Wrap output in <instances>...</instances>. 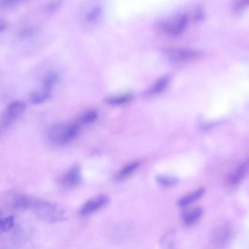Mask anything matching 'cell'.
<instances>
[{
	"mask_svg": "<svg viewBox=\"0 0 249 249\" xmlns=\"http://www.w3.org/2000/svg\"><path fill=\"white\" fill-rule=\"evenodd\" d=\"M34 32V30L32 27L25 28L19 33L18 36L20 38H25L32 35Z\"/></svg>",
	"mask_w": 249,
	"mask_h": 249,
	"instance_id": "26",
	"label": "cell"
},
{
	"mask_svg": "<svg viewBox=\"0 0 249 249\" xmlns=\"http://www.w3.org/2000/svg\"><path fill=\"white\" fill-rule=\"evenodd\" d=\"M169 82L167 76H162L158 79L146 91L147 95H155L163 91Z\"/></svg>",
	"mask_w": 249,
	"mask_h": 249,
	"instance_id": "16",
	"label": "cell"
},
{
	"mask_svg": "<svg viewBox=\"0 0 249 249\" xmlns=\"http://www.w3.org/2000/svg\"><path fill=\"white\" fill-rule=\"evenodd\" d=\"M6 28V24L4 22H0V32L4 30Z\"/></svg>",
	"mask_w": 249,
	"mask_h": 249,
	"instance_id": "27",
	"label": "cell"
},
{
	"mask_svg": "<svg viewBox=\"0 0 249 249\" xmlns=\"http://www.w3.org/2000/svg\"><path fill=\"white\" fill-rule=\"evenodd\" d=\"M132 95L126 93L106 98L104 101L106 103L112 106H119L129 102L132 99Z\"/></svg>",
	"mask_w": 249,
	"mask_h": 249,
	"instance_id": "15",
	"label": "cell"
},
{
	"mask_svg": "<svg viewBox=\"0 0 249 249\" xmlns=\"http://www.w3.org/2000/svg\"><path fill=\"white\" fill-rule=\"evenodd\" d=\"M82 176L81 169L78 165L71 167L61 179V184L65 188H72L79 184Z\"/></svg>",
	"mask_w": 249,
	"mask_h": 249,
	"instance_id": "8",
	"label": "cell"
},
{
	"mask_svg": "<svg viewBox=\"0 0 249 249\" xmlns=\"http://www.w3.org/2000/svg\"><path fill=\"white\" fill-rule=\"evenodd\" d=\"M168 59L177 62H185L194 60L201 54L195 50L184 48H173L168 50L166 53Z\"/></svg>",
	"mask_w": 249,
	"mask_h": 249,
	"instance_id": "7",
	"label": "cell"
},
{
	"mask_svg": "<svg viewBox=\"0 0 249 249\" xmlns=\"http://www.w3.org/2000/svg\"><path fill=\"white\" fill-rule=\"evenodd\" d=\"M109 202L108 197L100 194L87 200L81 207L79 213L83 216L90 215L105 207Z\"/></svg>",
	"mask_w": 249,
	"mask_h": 249,
	"instance_id": "6",
	"label": "cell"
},
{
	"mask_svg": "<svg viewBox=\"0 0 249 249\" xmlns=\"http://www.w3.org/2000/svg\"><path fill=\"white\" fill-rule=\"evenodd\" d=\"M61 5L62 2L61 1L54 0L50 1L45 6V11L49 14H53L60 9Z\"/></svg>",
	"mask_w": 249,
	"mask_h": 249,
	"instance_id": "23",
	"label": "cell"
},
{
	"mask_svg": "<svg viewBox=\"0 0 249 249\" xmlns=\"http://www.w3.org/2000/svg\"><path fill=\"white\" fill-rule=\"evenodd\" d=\"M248 168V162L246 161L241 164L231 174L229 181L232 184H236L240 182L245 177Z\"/></svg>",
	"mask_w": 249,
	"mask_h": 249,
	"instance_id": "14",
	"label": "cell"
},
{
	"mask_svg": "<svg viewBox=\"0 0 249 249\" xmlns=\"http://www.w3.org/2000/svg\"><path fill=\"white\" fill-rule=\"evenodd\" d=\"M41 220L48 223H56L65 220V211L59 205L45 200L36 199L31 210Z\"/></svg>",
	"mask_w": 249,
	"mask_h": 249,
	"instance_id": "1",
	"label": "cell"
},
{
	"mask_svg": "<svg viewBox=\"0 0 249 249\" xmlns=\"http://www.w3.org/2000/svg\"><path fill=\"white\" fill-rule=\"evenodd\" d=\"M140 161H134L123 167L117 173L115 178L117 180H124L132 174L140 166Z\"/></svg>",
	"mask_w": 249,
	"mask_h": 249,
	"instance_id": "12",
	"label": "cell"
},
{
	"mask_svg": "<svg viewBox=\"0 0 249 249\" xmlns=\"http://www.w3.org/2000/svg\"><path fill=\"white\" fill-rule=\"evenodd\" d=\"M27 107L26 104L22 101H16L11 103L6 108L0 118L1 130L12 124Z\"/></svg>",
	"mask_w": 249,
	"mask_h": 249,
	"instance_id": "4",
	"label": "cell"
},
{
	"mask_svg": "<svg viewBox=\"0 0 249 249\" xmlns=\"http://www.w3.org/2000/svg\"><path fill=\"white\" fill-rule=\"evenodd\" d=\"M203 210L201 207H196L184 211L181 214V219L186 226H191L196 223L201 217Z\"/></svg>",
	"mask_w": 249,
	"mask_h": 249,
	"instance_id": "10",
	"label": "cell"
},
{
	"mask_svg": "<svg viewBox=\"0 0 249 249\" xmlns=\"http://www.w3.org/2000/svg\"><path fill=\"white\" fill-rule=\"evenodd\" d=\"M36 199L24 194L15 195L10 201L11 208L17 210H31Z\"/></svg>",
	"mask_w": 249,
	"mask_h": 249,
	"instance_id": "9",
	"label": "cell"
},
{
	"mask_svg": "<svg viewBox=\"0 0 249 249\" xmlns=\"http://www.w3.org/2000/svg\"><path fill=\"white\" fill-rule=\"evenodd\" d=\"M249 0L236 1L232 7V12L236 14L241 13L248 6Z\"/></svg>",
	"mask_w": 249,
	"mask_h": 249,
	"instance_id": "24",
	"label": "cell"
},
{
	"mask_svg": "<svg viewBox=\"0 0 249 249\" xmlns=\"http://www.w3.org/2000/svg\"><path fill=\"white\" fill-rule=\"evenodd\" d=\"M160 245L162 249H173L175 245V235L173 231L166 233L161 237Z\"/></svg>",
	"mask_w": 249,
	"mask_h": 249,
	"instance_id": "17",
	"label": "cell"
},
{
	"mask_svg": "<svg viewBox=\"0 0 249 249\" xmlns=\"http://www.w3.org/2000/svg\"><path fill=\"white\" fill-rule=\"evenodd\" d=\"M14 225V218L8 216L0 218V233L6 232L10 230Z\"/></svg>",
	"mask_w": 249,
	"mask_h": 249,
	"instance_id": "21",
	"label": "cell"
},
{
	"mask_svg": "<svg viewBox=\"0 0 249 249\" xmlns=\"http://www.w3.org/2000/svg\"><path fill=\"white\" fill-rule=\"evenodd\" d=\"M188 22V17L185 15H179L172 20L161 24L162 31L168 36H176L180 35L185 30Z\"/></svg>",
	"mask_w": 249,
	"mask_h": 249,
	"instance_id": "5",
	"label": "cell"
},
{
	"mask_svg": "<svg viewBox=\"0 0 249 249\" xmlns=\"http://www.w3.org/2000/svg\"><path fill=\"white\" fill-rule=\"evenodd\" d=\"M102 7L99 5L94 6L86 15V19L90 23L97 22L101 17L102 14Z\"/></svg>",
	"mask_w": 249,
	"mask_h": 249,
	"instance_id": "19",
	"label": "cell"
},
{
	"mask_svg": "<svg viewBox=\"0 0 249 249\" xmlns=\"http://www.w3.org/2000/svg\"><path fill=\"white\" fill-rule=\"evenodd\" d=\"M232 237V230L229 224H223L215 227L210 237L211 245L214 249H221L227 245Z\"/></svg>",
	"mask_w": 249,
	"mask_h": 249,
	"instance_id": "3",
	"label": "cell"
},
{
	"mask_svg": "<svg viewBox=\"0 0 249 249\" xmlns=\"http://www.w3.org/2000/svg\"><path fill=\"white\" fill-rule=\"evenodd\" d=\"M58 79V75L55 71H50L46 74L42 80V88L52 90Z\"/></svg>",
	"mask_w": 249,
	"mask_h": 249,
	"instance_id": "18",
	"label": "cell"
},
{
	"mask_svg": "<svg viewBox=\"0 0 249 249\" xmlns=\"http://www.w3.org/2000/svg\"><path fill=\"white\" fill-rule=\"evenodd\" d=\"M156 179L159 184L164 187L174 186L178 181L177 178L164 176H159L157 177Z\"/></svg>",
	"mask_w": 249,
	"mask_h": 249,
	"instance_id": "22",
	"label": "cell"
},
{
	"mask_svg": "<svg viewBox=\"0 0 249 249\" xmlns=\"http://www.w3.org/2000/svg\"><path fill=\"white\" fill-rule=\"evenodd\" d=\"M98 113L95 109H89L85 112L80 117V122L83 124L94 122L98 118Z\"/></svg>",
	"mask_w": 249,
	"mask_h": 249,
	"instance_id": "20",
	"label": "cell"
},
{
	"mask_svg": "<svg viewBox=\"0 0 249 249\" xmlns=\"http://www.w3.org/2000/svg\"><path fill=\"white\" fill-rule=\"evenodd\" d=\"M51 91L42 87L31 92L30 99L32 104L38 105L47 101L51 95Z\"/></svg>",
	"mask_w": 249,
	"mask_h": 249,
	"instance_id": "13",
	"label": "cell"
},
{
	"mask_svg": "<svg viewBox=\"0 0 249 249\" xmlns=\"http://www.w3.org/2000/svg\"><path fill=\"white\" fill-rule=\"evenodd\" d=\"M22 1L21 0H4L0 1V5L4 7H12L18 4Z\"/></svg>",
	"mask_w": 249,
	"mask_h": 249,
	"instance_id": "25",
	"label": "cell"
},
{
	"mask_svg": "<svg viewBox=\"0 0 249 249\" xmlns=\"http://www.w3.org/2000/svg\"><path fill=\"white\" fill-rule=\"evenodd\" d=\"M79 126L74 123H58L49 129L48 136L53 143L62 145L72 140L77 135Z\"/></svg>",
	"mask_w": 249,
	"mask_h": 249,
	"instance_id": "2",
	"label": "cell"
},
{
	"mask_svg": "<svg viewBox=\"0 0 249 249\" xmlns=\"http://www.w3.org/2000/svg\"><path fill=\"white\" fill-rule=\"evenodd\" d=\"M204 192L205 189L203 187L200 188L195 191L181 197L178 200V205L180 207H186L201 197Z\"/></svg>",
	"mask_w": 249,
	"mask_h": 249,
	"instance_id": "11",
	"label": "cell"
}]
</instances>
